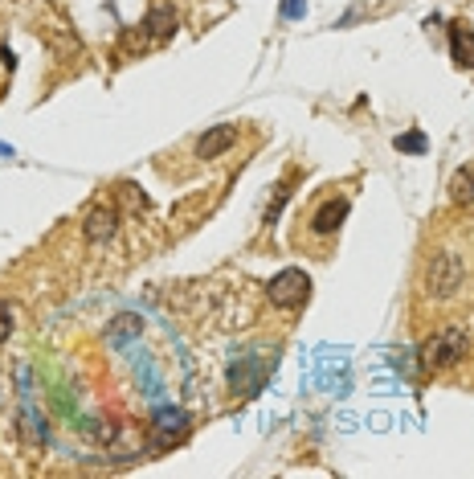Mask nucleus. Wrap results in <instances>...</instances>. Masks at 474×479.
Wrapping results in <instances>:
<instances>
[{"mask_svg": "<svg viewBox=\"0 0 474 479\" xmlns=\"http://www.w3.org/2000/svg\"><path fill=\"white\" fill-rule=\"evenodd\" d=\"M470 279V263L458 246H438L425 254L422 271H417V299L433 303V308H446L450 299H458Z\"/></svg>", "mask_w": 474, "mask_h": 479, "instance_id": "1", "label": "nucleus"}, {"mask_svg": "<svg viewBox=\"0 0 474 479\" xmlns=\"http://www.w3.org/2000/svg\"><path fill=\"white\" fill-rule=\"evenodd\" d=\"M466 348H470V332L458 328V324H450V328L433 332V336L422 345V369L425 373L454 369V364L466 356Z\"/></svg>", "mask_w": 474, "mask_h": 479, "instance_id": "2", "label": "nucleus"}, {"mask_svg": "<svg viewBox=\"0 0 474 479\" xmlns=\"http://www.w3.org/2000/svg\"><path fill=\"white\" fill-rule=\"evenodd\" d=\"M266 299L278 311H299L303 303L311 299V275L299 271V266H287V271H278V275L266 283Z\"/></svg>", "mask_w": 474, "mask_h": 479, "instance_id": "3", "label": "nucleus"}, {"mask_svg": "<svg viewBox=\"0 0 474 479\" xmlns=\"http://www.w3.org/2000/svg\"><path fill=\"white\" fill-rule=\"evenodd\" d=\"M188 438V414L185 410H160L151 418V430H148V447L151 451H172Z\"/></svg>", "mask_w": 474, "mask_h": 479, "instance_id": "4", "label": "nucleus"}, {"mask_svg": "<svg viewBox=\"0 0 474 479\" xmlns=\"http://www.w3.org/2000/svg\"><path fill=\"white\" fill-rule=\"evenodd\" d=\"M348 209H351L348 197H327V201H319V209L307 217L311 238H335L340 226L348 222Z\"/></svg>", "mask_w": 474, "mask_h": 479, "instance_id": "5", "label": "nucleus"}, {"mask_svg": "<svg viewBox=\"0 0 474 479\" xmlns=\"http://www.w3.org/2000/svg\"><path fill=\"white\" fill-rule=\"evenodd\" d=\"M82 234H87L90 246H106V242L119 234V209L114 205H95L82 222Z\"/></svg>", "mask_w": 474, "mask_h": 479, "instance_id": "6", "label": "nucleus"}, {"mask_svg": "<svg viewBox=\"0 0 474 479\" xmlns=\"http://www.w3.org/2000/svg\"><path fill=\"white\" fill-rule=\"evenodd\" d=\"M209 201H213V193H188V197H180V201L172 205V230L176 234H185V230H193L196 222H205V209H209Z\"/></svg>", "mask_w": 474, "mask_h": 479, "instance_id": "7", "label": "nucleus"}, {"mask_svg": "<svg viewBox=\"0 0 474 479\" xmlns=\"http://www.w3.org/2000/svg\"><path fill=\"white\" fill-rule=\"evenodd\" d=\"M237 124H217V127H209V132L201 135V140H196V160H217V156H225L229 148H233L237 143Z\"/></svg>", "mask_w": 474, "mask_h": 479, "instance_id": "8", "label": "nucleus"}, {"mask_svg": "<svg viewBox=\"0 0 474 479\" xmlns=\"http://www.w3.org/2000/svg\"><path fill=\"white\" fill-rule=\"evenodd\" d=\"M450 58L458 70H474V29L470 25H450Z\"/></svg>", "mask_w": 474, "mask_h": 479, "instance_id": "9", "label": "nucleus"}, {"mask_svg": "<svg viewBox=\"0 0 474 479\" xmlns=\"http://www.w3.org/2000/svg\"><path fill=\"white\" fill-rule=\"evenodd\" d=\"M143 33H148L151 41H168V37L176 33V9L172 5H156V9L148 13V21H143Z\"/></svg>", "mask_w": 474, "mask_h": 479, "instance_id": "10", "label": "nucleus"}, {"mask_svg": "<svg viewBox=\"0 0 474 479\" xmlns=\"http://www.w3.org/2000/svg\"><path fill=\"white\" fill-rule=\"evenodd\" d=\"M450 201L454 205H474V160L450 177Z\"/></svg>", "mask_w": 474, "mask_h": 479, "instance_id": "11", "label": "nucleus"}, {"mask_svg": "<svg viewBox=\"0 0 474 479\" xmlns=\"http://www.w3.org/2000/svg\"><path fill=\"white\" fill-rule=\"evenodd\" d=\"M287 197H290V185H287V180H282V185H274V201L266 205V226L278 222V213H282V205H287Z\"/></svg>", "mask_w": 474, "mask_h": 479, "instance_id": "12", "label": "nucleus"}, {"mask_svg": "<svg viewBox=\"0 0 474 479\" xmlns=\"http://www.w3.org/2000/svg\"><path fill=\"white\" fill-rule=\"evenodd\" d=\"M13 328H17V308L9 299H0V345L13 336Z\"/></svg>", "mask_w": 474, "mask_h": 479, "instance_id": "13", "label": "nucleus"}, {"mask_svg": "<svg viewBox=\"0 0 474 479\" xmlns=\"http://www.w3.org/2000/svg\"><path fill=\"white\" fill-rule=\"evenodd\" d=\"M397 152H413V156H422V152H425V132H405V135H397Z\"/></svg>", "mask_w": 474, "mask_h": 479, "instance_id": "14", "label": "nucleus"}, {"mask_svg": "<svg viewBox=\"0 0 474 479\" xmlns=\"http://www.w3.org/2000/svg\"><path fill=\"white\" fill-rule=\"evenodd\" d=\"M303 13H307V0H282V17L287 21H303Z\"/></svg>", "mask_w": 474, "mask_h": 479, "instance_id": "15", "label": "nucleus"}, {"mask_svg": "<svg viewBox=\"0 0 474 479\" xmlns=\"http://www.w3.org/2000/svg\"><path fill=\"white\" fill-rule=\"evenodd\" d=\"M127 332H140V319H135V316H119V324H114L111 336L119 340V336H127Z\"/></svg>", "mask_w": 474, "mask_h": 479, "instance_id": "16", "label": "nucleus"}, {"mask_svg": "<svg viewBox=\"0 0 474 479\" xmlns=\"http://www.w3.org/2000/svg\"><path fill=\"white\" fill-rule=\"evenodd\" d=\"M0 156H13V148H5V143H0Z\"/></svg>", "mask_w": 474, "mask_h": 479, "instance_id": "17", "label": "nucleus"}]
</instances>
